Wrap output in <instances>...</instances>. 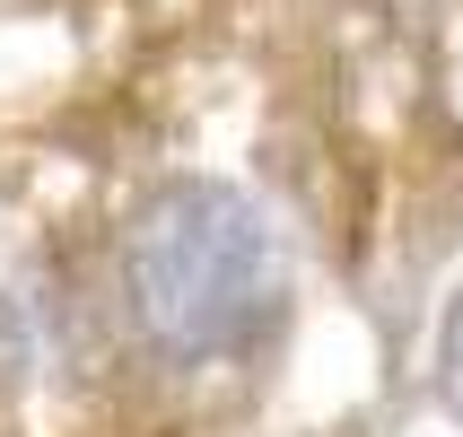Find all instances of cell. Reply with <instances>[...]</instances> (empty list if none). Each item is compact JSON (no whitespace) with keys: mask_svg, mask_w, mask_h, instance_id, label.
Wrapping results in <instances>:
<instances>
[{"mask_svg":"<svg viewBox=\"0 0 463 437\" xmlns=\"http://www.w3.org/2000/svg\"><path fill=\"white\" fill-rule=\"evenodd\" d=\"M288 228L236 176H157L114 228V315L175 376L245 367L288 333Z\"/></svg>","mask_w":463,"mask_h":437,"instance_id":"6da1fadb","label":"cell"},{"mask_svg":"<svg viewBox=\"0 0 463 437\" xmlns=\"http://www.w3.org/2000/svg\"><path fill=\"white\" fill-rule=\"evenodd\" d=\"M79 341V289L61 271V254H18L0 271V376L26 385L35 367H52Z\"/></svg>","mask_w":463,"mask_h":437,"instance_id":"7a4b0ae2","label":"cell"},{"mask_svg":"<svg viewBox=\"0 0 463 437\" xmlns=\"http://www.w3.org/2000/svg\"><path fill=\"white\" fill-rule=\"evenodd\" d=\"M429 394H438V412L463 429V289L446 298V315H438V359H429Z\"/></svg>","mask_w":463,"mask_h":437,"instance_id":"3957f363","label":"cell"}]
</instances>
